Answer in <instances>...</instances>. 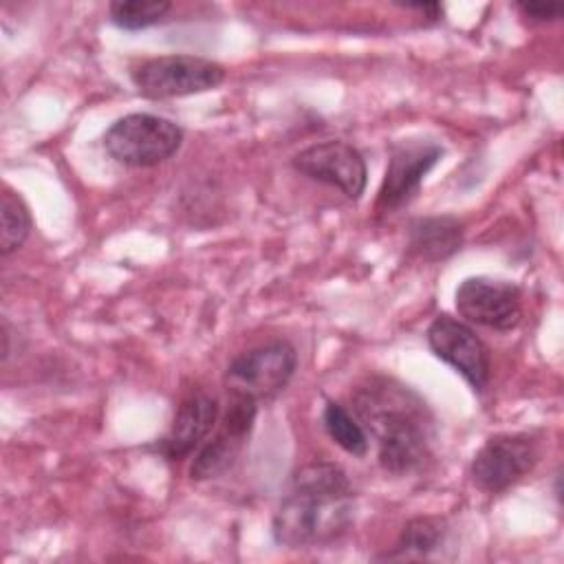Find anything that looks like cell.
<instances>
[{"label":"cell","mask_w":564,"mask_h":564,"mask_svg":"<svg viewBox=\"0 0 564 564\" xmlns=\"http://www.w3.org/2000/svg\"><path fill=\"white\" fill-rule=\"evenodd\" d=\"M291 165L295 172L317 183L337 187L350 200H359L366 189V161L361 152L346 141L313 143L293 154Z\"/></svg>","instance_id":"10"},{"label":"cell","mask_w":564,"mask_h":564,"mask_svg":"<svg viewBox=\"0 0 564 564\" xmlns=\"http://www.w3.org/2000/svg\"><path fill=\"white\" fill-rule=\"evenodd\" d=\"M538 445L527 434H496L482 443L469 465L476 487L500 494L522 480L538 463Z\"/></svg>","instance_id":"8"},{"label":"cell","mask_w":564,"mask_h":564,"mask_svg":"<svg viewBox=\"0 0 564 564\" xmlns=\"http://www.w3.org/2000/svg\"><path fill=\"white\" fill-rule=\"evenodd\" d=\"M355 522V491L346 471L328 460L300 467L280 498L271 533L278 544L322 546L339 540Z\"/></svg>","instance_id":"1"},{"label":"cell","mask_w":564,"mask_h":564,"mask_svg":"<svg viewBox=\"0 0 564 564\" xmlns=\"http://www.w3.org/2000/svg\"><path fill=\"white\" fill-rule=\"evenodd\" d=\"M258 414V401L240 394H229L227 410L216 423L214 436L198 449L192 460L189 476L192 480H209L223 476L240 456L247 438L251 436Z\"/></svg>","instance_id":"9"},{"label":"cell","mask_w":564,"mask_h":564,"mask_svg":"<svg viewBox=\"0 0 564 564\" xmlns=\"http://www.w3.org/2000/svg\"><path fill=\"white\" fill-rule=\"evenodd\" d=\"M443 148L434 141L408 139L392 145L386 176L377 194L379 212H394L403 207L421 187L425 174L438 163Z\"/></svg>","instance_id":"11"},{"label":"cell","mask_w":564,"mask_h":564,"mask_svg":"<svg viewBox=\"0 0 564 564\" xmlns=\"http://www.w3.org/2000/svg\"><path fill=\"white\" fill-rule=\"evenodd\" d=\"M225 79V66L200 55H159L132 70V84L148 99H172L212 90Z\"/></svg>","instance_id":"4"},{"label":"cell","mask_w":564,"mask_h":564,"mask_svg":"<svg viewBox=\"0 0 564 564\" xmlns=\"http://www.w3.org/2000/svg\"><path fill=\"white\" fill-rule=\"evenodd\" d=\"M218 421V401L209 394H192L181 401L172 425L156 443V452L167 460L189 456L214 430Z\"/></svg>","instance_id":"12"},{"label":"cell","mask_w":564,"mask_h":564,"mask_svg":"<svg viewBox=\"0 0 564 564\" xmlns=\"http://www.w3.org/2000/svg\"><path fill=\"white\" fill-rule=\"evenodd\" d=\"M454 304L463 322L494 330H511L522 319V291L509 280L465 278L454 293Z\"/></svg>","instance_id":"6"},{"label":"cell","mask_w":564,"mask_h":564,"mask_svg":"<svg viewBox=\"0 0 564 564\" xmlns=\"http://www.w3.org/2000/svg\"><path fill=\"white\" fill-rule=\"evenodd\" d=\"M297 366L295 348L284 339H273L234 357L225 370V388L229 394L269 401L278 397L291 381Z\"/></svg>","instance_id":"5"},{"label":"cell","mask_w":564,"mask_h":564,"mask_svg":"<svg viewBox=\"0 0 564 564\" xmlns=\"http://www.w3.org/2000/svg\"><path fill=\"white\" fill-rule=\"evenodd\" d=\"M170 9L165 0H115L108 4V15L119 29L139 31L161 22Z\"/></svg>","instance_id":"17"},{"label":"cell","mask_w":564,"mask_h":564,"mask_svg":"<svg viewBox=\"0 0 564 564\" xmlns=\"http://www.w3.org/2000/svg\"><path fill=\"white\" fill-rule=\"evenodd\" d=\"M516 7L531 22H553L562 15L560 2H518Z\"/></svg>","instance_id":"18"},{"label":"cell","mask_w":564,"mask_h":564,"mask_svg":"<svg viewBox=\"0 0 564 564\" xmlns=\"http://www.w3.org/2000/svg\"><path fill=\"white\" fill-rule=\"evenodd\" d=\"M181 143V126L150 112L123 115L104 132V150L128 167H154L176 154Z\"/></svg>","instance_id":"3"},{"label":"cell","mask_w":564,"mask_h":564,"mask_svg":"<svg viewBox=\"0 0 564 564\" xmlns=\"http://www.w3.org/2000/svg\"><path fill=\"white\" fill-rule=\"evenodd\" d=\"M322 423L333 443L352 456L368 454V432L366 427L337 401H326L322 412Z\"/></svg>","instance_id":"15"},{"label":"cell","mask_w":564,"mask_h":564,"mask_svg":"<svg viewBox=\"0 0 564 564\" xmlns=\"http://www.w3.org/2000/svg\"><path fill=\"white\" fill-rule=\"evenodd\" d=\"M425 337L441 361L449 364L476 392L485 390L491 375L489 348L467 322L447 313L436 315Z\"/></svg>","instance_id":"7"},{"label":"cell","mask_w":564,"mask_h":564,"mask_svg":"<svg viewBox=\"0 0 564 564\" xmlns=\"http://www.w3.org/2000/svg\"><path fill=\"white\" fill-rule=\"evenodd\" d=\"M463 245V223L454 216H425L408 227V249L416 260L441 262Z\"/></svg>","instance_id":"13"},{"label":"cell","mask_w":564,"mask_h":564,"mask_svg":"<svg viewBox=\"0 0 564 564\" xmlns=\"http://www.w3.org/2000/svg\"><path fill=\"white\" fill-rule=\"evenodd\" d=\"M31 231V214L24 200L4 187L0 196V253L9 256L18 251Z\"/></svg>","instance_id":"16"},{"label":"cell","mask_w":564,"mask_h":564,"mask_svg":"<svg viewBox=\"0 0 564 564\" xmlns=\"http://www.w3.org/2000/svg\"><path fill=\"white\" fill-rule=\"evenodd\" d=\"M355 412L377 441L379 465L392 476L421 469L430 458V419L423 401L388 379H372L355 394Z\"/></svg>","instance_id":"2"},{"label":"cell","mask_w":564,"mask_h":564,"mask_svg":"<svg viewBox=\"0 0 564 564\" xmlns=\"http://www.w3.org/2000/svg\"><path fill=\"white\" fill-rule=\"evenodd\" d=\"M399 4L403 9L423 13L427 20H441V15H443V7L438 2H399Z\"/></svg>","instance_id":"19"},{"label":"cell","mask_w":564,"mask_h":564,"mask_svg":"<svg viewBox=\"0 0 564 564\" xmlns=\"http://www.w3.org/2000/svg\"><path fill=\"white\" fill-rule=\"evenodd\" d=\"M445 520L434 516H419L405 522L394 546L386 553V560H425L445 542Z\"/></svg>","instance_id":"14"}]
</instances>
